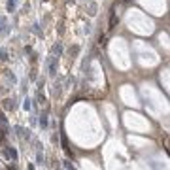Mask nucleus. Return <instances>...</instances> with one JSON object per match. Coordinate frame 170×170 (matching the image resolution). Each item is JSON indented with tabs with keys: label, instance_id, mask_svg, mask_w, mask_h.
<instances>
[{
	"label": "nucleus",
	"instance_id": "423d86ee",
	"mask_svg": "<svg viewBox=\"0 0 170 170\" xmlns=\"http://www.w3.org/2000/svg\"><path fill=\"white\" fill-rule=\"evenodd\" d=\"M47 123H49V121H47V113H42L40 115V127L42 129H47Z\"/></svg>",
	"mask_w": 170,
	"mask_h": 170
},
{
	"label": "nucleus",
	"instance_id": "f257e3e1",
	"mask_svg": "<svg viewBox=\"0 0 170 170\" xmlns=\"http://www.w3.org/2000/svg\"><path fill=\"white\" fill-rule=\"evenodd\" d=\"M2 153H4V157H6L8 161H11V163H17V151H15L13 148L6 145V148L2 149Z\"/></svg>",
	"mask_w": 170,
	"mask_h": 170
},
{
	"label": "nucleus",
	"instance_id": "0eeeda50",
	"mask_svg": "<svg viewBox=\"0 0 170 170\" xmlns=\"http://www.w3.org/2000/svg\"><path fill=\"white\" fill-rule=\"evenodd\" d=\"M6 8H8V11H10V13H11V11H15V8H17V0H8Z\"/></svg>",
	"mask_w": 170,
	"mask_h": 170
},
{
	"label": "nucleus",
	"instance_id": "6e6552de",
	"mask_svg": "<svg viewBox=\"0 0 170 170\" xmlns=\"http://www.w3.org/2000/svg\"><path fill=\"white\" fill-rule=\"evenodd\" d=\"M30 102H32V100H30L28 96L23 100V110H25V112H30V108H32V104H30Z\"/></svg>",
	"mask_w": 170,
	"mask_h": 170
},
{
	"label": "nucleus",
	"instance_id": "39448f33",
	"mask_svg": "<svg viewBox=\"0 0 170 170\" xmlns=\"http://www.w3.org/2000/svg\"><path fill=\"white\" fill-rule=\"evenodd\" d=\"M4 106H6V110H15V98L4 100Z\"/></svg>",
	"mask_w": 170,
	"mask_h": 170
},
{
	"label": "nucleus",
	"instance_id": "20e7f679",
	"mask_svg": "<svg viewBox=\"0 0 170 170\" xmlns=\"http://www.w3.org/2000/svg\"><path fill=\"white\" fill-rule=\"evenodd\" d=\"M60 53H63V44H57V45L51 49V55L59 59V57H60Z\"/></svg>",
	"mask_w": 170,
	"mask_h": 170
},
{
	"label": "nucleus",
	"instance_id": "7ed1b4c3",
	"mask_svg": "<svg viewBox=\"0 0 170 170\" xmlns=\"http://www.w3.org/2000/svg\"><path fill=\"white\" fill-rule=\"evenodd\" d=\"M13 129H15V132H17V134H19L21 138H25L27 142L30 140V130H28V129H23V127H19V125H17V127H13Z\"/></svg>",
	"mask_w": 170,
	"mask_h": 170
},
{
	"label": "nucleus",
	"instance_id": "1a4fd4ad",
	"mask_svg": "<svg viewBox=\"0 0 170 170\" xmlns=\"http://www.w3.org/2000/svg\"><path fill=\"white\" fill-rule=\"evenodd\" d=\"M44 161H45L44 153H42V151H38V153H36V163H38V165H44Z\"/></svg>",
	"mask_w": 170,
	"mask_h": 170
},
{
	"label": "nucleus",
	"instance_id": "f8f14e48",
	"mask_svg": "<svg viewBox=\"0 0 170 170\" xmlns=\"http://www.w3.org/2000/svg\"><path fill=\"white\" fill-rule=\"evenodd\" d=\"M63 163H64V165H63L64 168H74V165H72V163H70V161H63Z\"/></svg>",
	"mask_w": 170,
	"mask_h": 170
},
{
	"label": "nucleus",
	"instance_id": "9b49d317",
	"mask_svg": "<svg viewBox=\"0 0 170 170\" xmlns=\"http://www.w3.org/2000/svg\"><path fill=\"white\" fill-rule=\"evenodd\" d=\"M0 59H2V60H8V53H6V49H0Z\"/></svg>",
	"mask_w": 170,
	"mask_h": 170
},
{
	"label": "nucleus",
	"instance_id": "f03ea898",
	"mask_svg": "<svg viewBox=\"0 0 170 170\" xmlns=\"http://www.w3.org/2000/svg\"><path fill=\"white\" fill-rule=\"evenodd\" d=\"M0 34H2V36L10 34V25H8V21H6L4 15H0Z\"/></svg>",
	"mask_w": 170,
	"mask_h": 170
},
{
	"label": "nucleus",
	"instance_id": "9d476101",
	"mask_svg": "<svg viewBox=\"0 0 170 170\" xmlns=\"http://www.w3.org/2000/svg\"><path fill=\"white\" fill-rule=\"evenodd\" d=\"M40 25H38V23H34V27H32V32L34 34H38V36H42V32H40V28H38Z\"/></svg>",
	"mask_w": 170,
	"mask_h": 170
}]
</instances>
